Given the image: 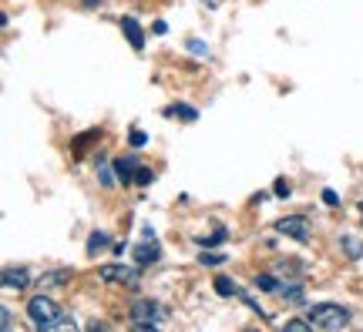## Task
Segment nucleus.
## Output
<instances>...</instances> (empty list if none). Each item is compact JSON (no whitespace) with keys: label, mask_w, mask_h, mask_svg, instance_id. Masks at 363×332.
<instances>
[{"label":"nucleus","mask_w":363,"mask_h":332,"mask_svg":"<svg viewBox=\"0 0 363 332\" xmlns=\"http://www.w3.org/2000/svg\"><path fill=\"white\" fill-rule=\"evenodd\" d=\"M27 319L34 322V329H44V332H57V329L71 332L74 329V319L54 302L51 295H44V292L34 295V299L27 302Z\"/></svg>","instance_id":"f257e3e1"},{"label":"nucleus","mask_w":363,"mask_h":332,"mask_svg":"<svg viewBox=\"0 0 363 332\" xmlns=\"http://www.w3.org/2000/svg\"><path fill=\"white\" fill-rule=\"evenodd\" d=\"M310 322L316 329H326V332H337V329H347L353 322V312L347 306H340V302H316L310 306Z\"/></svg>","instance_id":"f03ea898"},{"label":"nucleus","mask_w":363,"mask_h":332,"mask_svg":"<svg viewBox=\"0 0 363 332\" xmlns=\"http://www.w3.org/2000/svg\"><path fill=\"white\" fill-rule=\"evenodd\" d=\"M128 319L135 329H158V322L165 319V312L155 299H138L135 306L128 309Z\"/></svg>","instance_id":"7ed1b4c3"},{"label":"nucleus","mask_w":363,"mask_h":332,"mask_svg":"<svg viewBox=\"0 0 363 332\" xmlns=\"http://www.w3.org/2000/svg\"><path fill=\"white\" fill-rule=\"evenodd\" d=\"M98 279L111 282V285H125V289H138L142 285L138 268H128V265H101L98 268Z\"/></svg>","instance_id":"20e7f679"},{"label":"nucleus","mask_w":363,"mask_h":332,"mask_svg":"<svg viewBox=\"0 0 363 332\" xmlns=\"http://www.w3.org/2000/svg\"><path fill=\"white\" fill-rule=\"evenodd\" d=\"M276 231H279V235H286V239H293V242H299V245H306L313 239L310 222H306L303 215H286V218H279V222H276Z\"/></svg>","instance_id":"39448f33"},{"label":"nucleus","mask_w":363,"mask_h":332,"mask_svg":"<svg viewBox=\"0 0 363 332\" xmlns=\"http://www.w3.org/2000/svg\"><path fill=\"white\" fill-rule=\"evenodd\" d=\"M158 258H162V248H158L155 239H145L142 245H135V262H138V268L155 265Z\"/></svg>","instance_id":"423d86ee"},{"label":"nucleus","mask_w":363,"mask_h":332,"mask_svg":"<svg viewBox=\"0 0 363 332\" xmlns=\"http://www.w3.org/2000/svg\"><path fill=\"white\" fill-rule=\"evenodd\" d=\"M0 282H4V289H27V285H30V268L7 265L4 268V275H0Z\"/></svg>","instance_id":"0eeeda50"},{"label":"nucleus","mask_w":363,"mask_h":332,"mask_svg":"<svg viewBox=\"0 0 363 332\" xmlns=\"http://www.w3.org/2000/svg\"><path fill=\"white\" fill-rule=\"evenodd\" d=\"M118 24H121V30H125V38H128L131 47L142 54V51H145V30H142V24H138L135 17H121Z\"/></svg>","instance_id":"6e6552de"},{"label":"nucleus","mask_w":363,"mask_h":332,"mask_svg":"<svg viewBox=\"0 0 363 332\" xmlns=\"http://www.w3.org/2000/svg\"><path fill=\"white\" fill-rule=\"evenodd\" d=\"M138 158H135V154H128V158H118L115 161V175H118V181H121V185H131V181H135V175H138Z\"/></svg>","instance_id":"1a4fd4ad"},{"label":"nucleus","mask_w":363,"mask_h":332,"mask_svg":"<svg viewBox=\"0 0 363 332\" xmlns=\"http://www.w3.org/2000/svg\"><path fill=\"white\" fill-rule=\"evenodd\" d=\"M71 268H54V272H44L40 275V289H61L65 282H71Z\"/></svg>","instance_id":"9d476101"},{"label":"nucleus","mask_w":363,"mask_h":332,"mask_svg":"<svg viewBox=\"0 0 363 332\" xmlns=\"http://www.w3.org/2000/svg\"><path fill=\"white\" fill-rule=\"evenodd\" d=\"M98 138H101V131H98V128L81 131L78 138H71V151H74V154H84V151H88V144H94Z\"/></svg>","instance_id":"9b49d317"},{"label":"nucleus","mask_w":363,"mask_h":332,"mask_svg":"<svg viewBox=\"0 0 363 332\" xmlns=\"http://www.w3.org/2000/svg\"><path fill=\"white\" fill-rule=\"evenodd\" d=\"M108 245H111V235H108V231H91L88 245H84V252H88V256H98V252H104Z\"/></svg>","instance_id":"f8f14e48"},{"label":"nucleus","mask_w":363,"mask_h":332,"mask_svg":"<svg viewBox=\"0 0 363 332\" xmlns=\"http://www.w3.org/2000/svg\"><path fill=\"white\" fill-rule=\"evenodd\" d=\"M283 285H286V289H279V295H283L289 306H299V302L306 299V289H303L299 282H283Z\"/></svg>","instance_id":"ddd939ff"},{"label":"nucleus","mask_w":363,"mask_h":332,"mask_svg":"<svg viewBox=\"0 0 363 332\" xmlns=\"http://www.w3.org/2000/svg\"><path fill=\"white\" fill-rule=\"evenodd\" d=\"M340 248H343L350 258H363V242L357 235H340Z\"/></svg>","instance_id":"4468645a"},{"label":"nucleus","mask_w":363,"mask_h":332,"mask_svg":"<svg viewBox=\"0 0 363 332\" xmlns=\"http://www.w3.org/2000/svg\"><path fill=\"white\" fill-rule=\"evenodd\" d=\"M165 115L182 118V121H199V111H195L192 104H172V108H165Z\"/></svg>","instance_id":"2eb2a0df"},{"label":"nucleus","mask_w":363,"mask_h":332,"mask_svg":"<svg viewBox=\"0 0 363 332\" xmlns=\"http://www.w3.org/2000/svg\"><path fill=\"white\" fill-rule=\"evenodd\" d=\"M98 181H101L104 188H115V181H118L115 165H108L104 158H98Z\"/></svg>","instance_id":"dca6fc26"},{"label":"nucleus","mask_w":363,"mask_h":332,"mask_svg":"<svg viewBox=\"0 0 363 332\" xmlns=\"http://www.w3.org/2000/svg\"><path fill=\"white\" fill-rule=\"evenodd\" d=\"M216 295H222V299H229V295H239V285H235L229 275H216Z\"/></svg>","instance_id":"f3484780"},{"label":"nucleus","mask_w":363,"mask_h":332,"mask_svg":"<svg viewBox=\"0 0 363 332\" xmlns=\"http://www.w3.org/2000/svg\"><path fill=\"white\" fill-rule=\"evenodd\" d=\"M252 285H256L259 292H279V285H283V282H276V275H266V272H262V275H256Z\"/></svg>","instance_id":"a211bd4d"},{"label":"nucleus","mask_w":363,"mask_h":332,"mask_svg":"<svg viewBox=\"0 0 363 332\" xmlns=\"http://www.w3.org/2000/svg\"><path fill=\"white\" fill-rule=\"evenodd\" d=\"M225 239H229V231H225V229H216L212 235H202V239H195V242L202 245V248H208V245H222Z\"/></svg>","instance_id":"6ab92c4d"},{"label":"nucleus","mask_w":363,"mask_h":332,"mask_svg":"<svg viewBox=\"0 0 363 332\" xmlns=\"http://www.w3.org/2000/svg\"><path fill=\"white\" fill-rule=\"evenodd\" d=\"M199 262H202V265H222V262H225V256H222V252H208V248H202V256H199Z\"/></svg>","instance_id":"aec40b11"},{"label":"nucleus","mask_w":363,"mask_h":332,"mask_svg":"<svg viewBox=\"0 0 363 332\" xmlns=\"http://www.w3.org/2000/svg\"><path fill=\"white\" fill-rule=\"evenodd\" d=\"M185 47H189V54H195V57H208V44H202V40H189V44H185Z\"/></svg>","instance_id":"412c9836"},{"label":"nucleus","mask_w":363,"mask_h":332,"mask_svg":"<svg viewBox=\"0 0 363 332\" xmlns=\"http://www.w3.org/2000/svg\"><path fill=\"white\" fill-rule=\"evenodd\" d=\"M286 329H289V332H303V329H313V322H310V316H306V319H286Z\"/></svg>","instance_id":"4be33fe9"},{"label":"nucleus","mask_w":363,"mask_h":332,"mask_svg":"<svg viewBox=\"0 0 363 332\" xmlns=\"http://www.w3.org/2000/svg\"><path fill=\"white\" fill-rule=\"evenodd\" d=\"M289 192H293V188H289V181L286 178H279L276 185H272V195H276V198H289Z\"/></svg>","instance_id":"5701e85b"},{"label":"nucleus","mask_w":363,"mask_h":332,"mask_svg":"<svg viewBox=\"0 0 363 332\" xmlns=\"http://www.w3.org/2000/svg\"><path fill=\"white\" fill-rule=\"evenodd\" d=\"M128 144H131V148H145V144H148V134H145V131H131Z\"/></svg>","instance_id":"b1692460"},{"label":"nucleus","mask_w":363,"mask_h":332,"mask_svg":"<svg viewBox=\"0 0 363 332\" xmlns=\"http://www.w3.org/2000/svg\"><path fill=\"white\" fill-rule=\"evenodd\" d=\"M135 181H138V185H152V181H155V171H152V168H138Z\"/></svg>","instance_id":"393cba45"},{"label":"nucleus","mask_w":363,"mask_h":332,"mask_svg":"<svg viewBox=\"0 0 363 332\" xmlns=\"http://www.w3.org/2000/svg\"><path fill=\"white\" fill-rule=\"evenodd\" d=\"M0 322H4V329H7V332L13 329V309H11V306L0 309Z\"/></svg>","instance_id":"a878e982"},{"label":"nucleus","mask_w":363,"mask_h":332,"mask_svg":"<svg viewBox=\"0 0 363 332\" xmlns=\"http://www.w3.org/2000/svg\"><path fill=\"white\" fill-rule=\"evenodd\" d=\"M323 202L330 205V208H340V195L333 192V188H323Z\"/></svg>","instance_id":"bb28decb"},{"label":"nucleus","mask_w":363,"mask_h":332,"mask_svg":"<svg viewBox=\"0 0 363 332\" xmlns=\"http://www.w3.org/2000/svg\"><path fill=\"white\" fill-rule=\"evenodd\" d=\"M81 4H84V7H101L104 0H81Z\"/></svg>","instance_id":"cd10ccee"},{"label":"nucleus","mask_w":363,"mask_h":332,"mask_svg":"<svg viewBox=\"0 0 363 332\" xmlns=\"http://www.w3.org/2000/svg\"><path fill=\"white\" fill-rule=\"evenodd\" d=\"M360 212H363V208H360Z\"/></svg>","instance_id":"c85d7f7f"}]
</instances>
